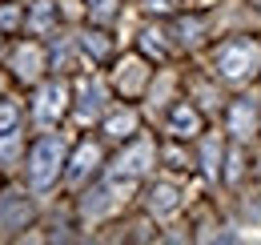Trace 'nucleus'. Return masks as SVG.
<instances>
[{
	"label": "nucleus",
	"instance_id": "nucleus-6",
	"mask_svg": "<svg viewBox=\"0 0 261 245\" xmlns=\"http://www.w3.org/2000/svg\"><path fill=\"white\" fill-rule=\"evenodd\" d=\"M97 161H100V145L97 141H85L76 153H72V165H68V181L72 185H81L93 169H97Z\"/></svg>",
	"mask_w": 261,
	"mask_h": 245
},
{
	"label": "nucleus",
	"instance_id": "nucleus-2",
	"mask_svg": "<svg viewBox=\"0 0 261 245\" xmlns=\"http://www.w3.org/2000/svg\"><path fill=\"white\" fill-rule=\"evenodd\" d=\"M65 169V141L61 137H40L33 145V161H29V181L36 193H48Z\"/></svg>",
	"mask_w": 261,
	"mask_h": 245
},
{
	"label": "nucleus",
	"instance_id": "nucleus-10",
	"mask_svg": "<svg viewBox=\"0 0 261 245\" xmlns=\"http://www.w3.org/2000/svg\"><path fill=\"white\" fill-rule=\"evenodd\" d=\"M117 0H93V20H113Z\"/></svg>",
	"mask_w": 261,
	"mask_h": 245
},
{
	"label": "nucleus",
	"instance_id": "nucleus-7",
	"mask_svg": "<svg viewBox=\"0 0 261 245\" xmlns=\"http://www.w3.org/2000/svg\"><path fill=\"white\" fill-rule=\"evenodd\" d=\"M81 96H85V101L76 105V113H81V121H93L97 109H100V89L93 85V81H85V85H81Z\"/></svg>",
	"mask_w": 261,
	"mask_h": 245
},
{
	"label": "nucleus",
	"instance_id": "nucleus-4",
	"mask_svg": "<svg viewBox=\"0 0 261 245\" xmlns=\"http://www.w3.org/2000/svg\"><path fill=\"white\" fill-rule=\"evenodd\" d=\"M16 145H20V113L16 105L0 101V161H12Z\"/></svg>",
	"mask_w": 261,
	"mask_h": 245
},
{
	"label": "nucleus",
	"instance_id": "nucleus-1",
	"mask_svg": "<svg viewBox=\"0 0 261 245\" xmlns=\"http://www.w3.org/2000/svg\"><path fill=\"white\" fill-rule=\"evenodd\" d=\"M149 161H153V145H149V141H133L129 149H125V153L113 161V169H109L105 185L93 193V197H100V201H93V205H89V213H97L100 205H109V201H121V197L129 193L133 185L145 177Z\"/></svg>",
	"mask_w": 261,
	"mask_h": 245
},
{
	"label": "nucleus",
	"instance_id": "nucleus-11",
	"mask_svg": "<svg viewBox=\"0 0 261 245\" xmlns=\"http://www.w3.org/2000/svg\"><path fill=\"white\" fill-rule=\"evenodd\" d=\"M153 205H157V209H169V205H173V189H157V201H153Z\"/></svg>",
	"mask_w": 261,
	"mask_h": 245
},
{
	"label": "nucleus",
	"instance_id": "nucleus-9",
	"mask_svg": "<svg viewBox=\"0 0 261 245\" xmlns=\"http://www.w3.org/2000/svg\"><path fill=\"white\" fill-rule=\"evenodd\" d=\"M53 20H57V12H53V4H48V0H36V16H33V29H36V32H44V29H53Z\"/></svg>",
	"mask_w": 261,
	"mask_h": 245
},
{
	"label": "nucleus",
	"instance_id": "nucleus-3",
	"mask_svg": "<svg viewBox=\"0 0 261 245\" xmlns=\"http://www.w3.org/2000/svg\"><path fill=\"white\" fill-rule=\"evenodd\" d=\"M217 64H221V72H225L229 81H241V77L253 72V64H257V48H253V44H229V48H221Z\"/></svg>",
	"mask_w": 261,
	"mask_h": 245
},
{
	"label": "nucleus",
	"instance_id": "nucleus-8",
	"mask_svg": "<svg viewBox=\"0 0 261 245\" xmlns=\"http://www.w3.org/2000/svg\"><path fill=\"white\" fill-rule=\"evenodd\" d=\"M169 121H173V129H177L181 137H193V133H197V113L189 109V105H173Z\"/></svg>",
	"mask_w": 261,
	"mask_h": 245
},
{
	"label": "nucleus",
	"instance_id": "nucleus-12",
	"mask_svg": "<svg viewBox=\"0 0 261 245\" xmlns=\"http://www.w3.org/2000/svg\"><path fill=\"white\" fill-rule=\"evenodd\" d=\"M16 20H20V12H12V8H4V12H0V24H4V29H12Z\"/></svg>",
	"mask_w": 261,
	"mask_h": 245
},
{
	"label": "nucleus",
	"instance_id": "nucleus-5",
	"mask_svg": "<svg viewBox=\"0 0 261 245\" xmlns=\"http://www.w3.org/2000/svg\"><path fill=\"white\" fill-rule=\"evenodd\" d=\"M61 113H65V85L53 81V85H44L40 96H36V121H40V125H53Z\"/></svg>",
	"mask_w": 261,
	"mask_h": 245
}]
</instances>
